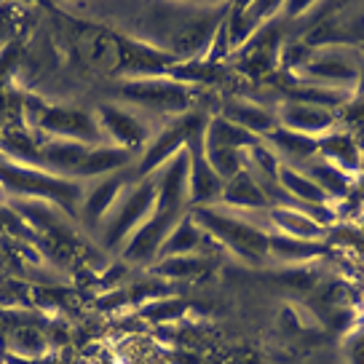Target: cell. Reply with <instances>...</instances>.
<instances>
[{"label": "cell", "instance_id": "obj_1", "mask_svg": "<svg viewBox=\"0 0 364 364\" xmlns=\"http://www.w3.org/2000/svg\"><path fill=\"white\" fill-rule=\"evenodd\" d=\"M0 188L14 196H22L30 201H46L57 209L68 212L70 217H78L80 201L86 193V185L70 177H57L51 171L24 166L16 161L6 159L0 153Z\"/></svg>", "mask_w": 364, "mask_h": 364}, {"label": "cell", "instance_id": "obj_2", "mask_svg": "<svg viewBox=\"0 0 364 364\" xmlns=\"http://www.w3.org/2000/svg\"><path fill=\"white\" fill-rule=\"evenodd\" d=\"M191 217L196 220V225L204 230L206 236H212L220 241L223 247L230 252H236L241 260L247 262H262L268 257V241L271 233L260 228L257 223L247 220L244 215L228 209L223 204L212 206H193L188 209Z\"/></svg>", "mask_w": 364, "mask_h": 364}, {"label": "cell", "instance_id": "obj_3", "mask_svg": "<svg viewBox=\"0 0 364 364\" xmlns=\"http://www.w3.org/2000/svg\"><path fill=\"white\" fill-rule=\"evenodd\" d=\"M153 209H156V174L129 182L97 230L100 244L105 250H124V244L134 236L136 228L145 225Z\"/></svg>", "mask_w": 364, "mask_h": 364}, {"label": "cell", "instance_id": "obj_4", "mask_svg": "<svg viewBox=\"0 0 364 364\" xmlns=\"http://www.w3.org/2000/svg\"><path fill=\"white\" fill-rule=\"evenodd\" d=\"M27 121L33 126L35 134L54 136V139H73L83 145H105L102 129L97 124V115L75 107H54V105L41 102L38 97H27Z\"/></svg>", "mask_w": 364, "mask_h": 364}, {"label": "cell", "instance_id": "obj_5", "mask_svg": "<svg viewBox=\"0 0 364 364\" xmlns=\"http://www.w3.org/2000/svg\"><path fill=\"white\" fill-rule=\"evenodd\" d=\"M118 94L126 102L148 107L156 113H174L180 115L188 110L193 89L182 80L166 78V75H150V78H134L118 86Z\"/></svg>", "mask_w": 364, "mask_h": 364}, {"label": "cell", "instance_id": "obj_6", "mask_svg": "<svg viewBox=\"0 0 364 364\" xmlns=\"http://www.w3.org/2000/svg\"><path fill=\"white\" fill-rule=\"evenodd\" d=\"M204 124L206 121L201 113H188L185 118H177L169 129H164L159 136H153L148 145L142 148V153H139V159L134 164L136 180H145L150 174H156L171 156H177L185 148L188 136L193 134L196 129H201Z\"/></svg>", "mask_w": 364, "mask_h": 364}, {"label": "cell", "instance_id": "obj_7", "mask_svg": "<svg viewBox=\"0 0 364 364\" xmlns=\"http://www.w3.org/2000/svg\"><path fill=\"white\" fill-rule=\"evenodd\" d=\"M204 126L196 129L193 134L188 136V142H185V148H188V153H191V171H188V209H193V206L220 204L223 188H225V182L220 180V174H217V171L209 166V161H206Z\"/></svg>", "mask_w": 364, "mask_h": 364}, {"label": "cell", "instance_id": "obj_8", "mask_svg": "<svg viewBox=\"0 0 364 364\" xmlns=\"http://www.w3.org/2000/svg\"><path fill=\"white\" fill-rule=\"evenodd\" d=\"M97 124L102 129L105 139L110 145H118V148L142 153V148L150 142V126L121 105H100L97 107Z\"/></svg>", "mask_w": 364, "mask_h": 364}, {"label": "cell", "instance_id": "obj_9", "mask_svg": "<svg viewBox=\"0 0 364 364\" xmlns=\"http://www.w3.org/2000/svg\"><path fill=\"white\" fill-rule=\"evenodd\" d=\"M124 188H126V169L107 174V177H102V180H97L94 185L86 188L78 217L86 223L89 230H100L102 220L113 209L115 201H118V196L124 193Z\"/></svg>", "mask_w": 364, "mask_h": 364}, {"label": "cell", "instance_id": "obj_10", "mask_svg": "<svg viewBox=\"0 0 364 364\" xmlns=\"http://www.w3.org/2000/svg\"><path fill=\"white\" fill-rule=\"evenodd\" d=\"M276 118H279V126L284 129H292V132H300V134L308 136H324L335 129V115L324 107H316V105H306V102H295V100H284V102L276 107Z\"/></svg>", "mask_w": 364, "mask_h": 364}, {"label": "cell", "instance_id": "obj_11", "mask_svg": "<svg viewBox=\"0 0 364 364\" xmlns=\"http://www.w3.org/2000/svg\"><path fill=\"white\" fill-rule=\"evenodd\" d=\"M136 159H139L136 150L118 148V145H110V142H105V145H91V148L86 150L83 161H80L78 171H75V180L78 182L102 180L107 174L129 169L132 164H136Z\"/></svg>", "mask_w": 364, "mask_h": 364}, {"label": "cell", "instance_id": "obj_12", "mask_svg": "<svg viewBox=\"0 0 364 364\" xmlns=\"http://www.w3.org/2000/svg\"><path fill=\"white\" fill-rule=\"evenodd\" d=\"M284 3H241V6H233L230 14L225 19V30H228V43H230V51L233 48H244L247 41L262 27L265 19H271L276 11H282Z\"/></svg>", "mask_w": 364, "mask_h": 364}, {"label": "cell", "instance_id": "obj_13", "mask_svg": "<svg viewBox=\"0 0 364 364\" xmlns=\"http://www.w3.org/2000/svg\"><path fill=\"white\" fill-rule=\"evenodd\" d=\"M262 145H268L282 164L295 166V169L303 166L306 161H311L318 153L316 136L300 134V132H292V129H284V126H276L271 134L262 136Z\"/></svg>", "mask_w": 364, "mask_h": 364}, {"label": "cell", "instance_id": "obj_14", "mask_svg": "<svg viewBox=\"0 0 364 364\" xmlns=\"http://www.w3.org/2000/svg\"><path fill=\"white\" fill-rule=\"evenodd\" d=\"M204 145L206 148H225V150H241V153H247V150L262 145V139L255 136L252 132H247V129L236 126L233 121L223 118V115H215L204 126Z\"/></svg>", "mask_w": 364, "mask_h": 364}, {"label": "cell", "instance_id": "obj_15", "mask_svg": "<svg viewBox=\"0 0 364 364\" xmlns=\"http://www.w3.org/2000/svg\"><path fill=\"white\" fill-rule=\"evenodd\" d=\"M220 204L228 206V209H271L268 196L262 193V188L257 185V180L252 177V171L247 166L225 182Z\"/></svg>", "mask_w": 364, "mask_h": 364}, {"label": "cell", "instance_id": "obj_16", "mask_svg": "<svg viewBox=\"0 0 364 364\" xmlns=\"http://www.w3.org/2000/svg\"><path fill=\"white\" fill-rule=\"evenodd\" d=\"M223 118L233 121L236 126L252 132L255 136H265L271 134L273 129L279 126V118H276V110H268L257 102H244V100H236V102H225L223 107Z\"/></svg>", "mask_w": 364, "mask_h": 364}, {"label": "cell", "instance_id": "obj_17", "mask_svg": "<svg viewBox=\"0 0 364 364\" xmlns=\"http://www.w3.org/2000/svg\"><path fill=\"white\" fill-rule=\"evenodd\" d=\"M268 223H271L282 236H292L300 241H321L324 225L311 220L300 209H284V206H271L268 209Z\"/></svg>", "mask_w": 364, "mask_h": 364}, {"label": "cell", "instance_id": "obj_18", "mask_svg": "<svg viewBox=\"0 0 364 364\" xmlns=\"http://www.w3.org/2000/svg\"><path fill=\"white\" fill-rule=\"evenodd\" d=\"M204 241H206V233L196 225L191 212H185V217H182L180 223L174 225V230L169 233V239L164 241L156 262L169 260V257H180V255H196V252H201Z\"/></svg>", "mask_w": 364, "mask_h": 364}, {"label": "cell", "instance_id": "obj_19", "mask_svg": "<svg viewBox=\"0 0 364 364\" xmlns=\"http://www.w3.org/2000/svg\"><path fill=\"white\" fill-rule=\"evenodd\" d=\"M297 169L303 171L311 182H316L318 188L330 196L332 201H338V198H343V196L348 193L351 177H348L343 169H338L335 164H330L327 159H321L318 153L311 161H306L303 166H297Z\"/></svg>", "mask_w": 364, "mask_h": 364}, {"label": "cell", "instance_id": "obj_20", "mask_svg": "<svg viewBox=\"0 0 364 364\" xmlns=\"http://www.w3.org/2000/svg\"><path fill=\"white\" fill-rule=\"evenodd\" d=\"M318 156L335 164L348 177L359 169V148H356V142L351 136L341 134V132H330V134L318 136Z\"/></svg>", "mask_w": 364, "mask_h": 364}, {"label": "cell", "instance_id": "obj_21", "mask_svg": "<svg viewBox=\"0 0 364 364\" xmlns=\"http://www.w3.org/2000/svg\"><path fill=\"white\" fill-rule=\"evenodd\" d=\"M268 255H276L279 260L297 262V260H311L316 255H324V247H321V241H300V239H292V236L271 233Z\"/></svg>", "mask_w": 364, "mask_h": 364}, {"label": "cell", "instance_id": "obj_22", "mask_svg": "<svg viewBox=\"0 0 364 364\" xmlns=\"http://www.w3.org/2000/svg\"><path fill=\"white\" fill-rule=\"evenodd\" d=\"M206 265H209V260L196 252V255H180V257H169V260L156 262V273L180 279V276H193V273L204 271Z\"/></svg>", "mask_w": 364, "mask_h": 364}, {"label": "cell", "instance_id": "obj_23", "mask_svg": "<svg viewBox=\"0 0 364 364\" xmlns=\"http://www.w3.org/2000/svg\"><path fill=\"white\" fill-rule=\"evenodd\" d=\"M43 351H46V338L43 332H35V330H16L11 335V353L14 356H19L22 353L24 359H43Z\"/></svg>", "mask_w": 364, "mask_h": 364}, {"label": "cell", "instance_id": "obj_24", "mask_svg": "<svg viewBox=\"0 0 364 364\" xmlns=\"http://www.w3.org/2000/svg\"><path fill=\"white\" fill-rule=\"evenodd\" d=\"M230 54V43H228V30H225V22L217 24L215 30V38H212V43L206 48V62L209 65H215V62H223V59Z\"/></svg>", "mask_w": 364, "mask_h": 364}, {"label": "cell", "instance_id": "obj_25", "mask_svg": "<svg viewBox=\"0 0 364 364\" xmlns=\"http://www.w3.org/2000/svg\"><path fill=\"white\" fill-rule=\"evenodd\" d=\"M348 364H364V335H353L348 341Z\"/></svg>", "mask_w": 364, "mask_h": 364}, {"label": "cell", "instance_id": "obj_26", "mask_svg": "<svg viewBox=\"0 0 364 364\" xmlns=\"http://www.w3.org/2000/svg\"><path fill=\"white\" fill-rule=\"evenodd\" d=\"M356 68H359V78H356V89H353V94H356V97H364V57Z\"/></svg>", "mask_w": 364, "mask_h": 364}]
</instances>
